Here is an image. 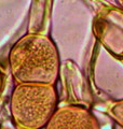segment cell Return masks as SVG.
Returning a JSON list of instances; mask_svg holds the SVG:
<instances>
[{
    "instance_id": "4",
    "label": "cell",
    "mask_w": 123,
    "mask_h": 129,
    "mask_svg": "<svg viewBox=\"0 0 123 129\" xmlns=\"http://www.w3.org/2000/svg\"><path fill=\"white\" fill-rule=\"evenodd\" d=\"M44 129H100V125L89 107L71 103L57 108Z\"/></svg>"
},
{
    "instance_id": "5",
    "label": "cell",
    "mask_w": 123,
    "mask_h": 129,
    "mask_svg": "<svg viewBox=\"0 0 123 129\" xmlns=\"http://www.w3.org/2000/svg\"><path fill=\"white\" fill-rule=\"evenodd\" d=\"M51 7L52 0H31L27 32L47 34L50 24Z\"/></svg>"
},
{
    "instance_id": "1",
    "label": "cell",
    "mask_w": 123,
    "mask_h": 129,
    "mask_svg": "<svg viewBox=\"0 0 123 129\" xmlns=\"http://www.w3.org/2000/svg\"><path fill=\"white\" fill-rule=\"evenodd\" d=\"M8 62L16 83L55 85L60 72L58 50L47 34L20 37L12 45Z\"/></svg>"
},
{
    "instance_id": "2",
    "label": "cell",
    "mask_w": 123,
    "mask_h": 129,
    "mask_svg": "<svg viewBox=\"0 0 123 129\" xmlns=\"http://www.w3.org/2000/svg\"><path fill=\"white\" fill-rule=\"evenodd\" d=\"M55 85L16 83L10 97V113L16 129H44L56 111Z\"/></svg>"
},
{
    "instance_id": "7",
    "label": "cell",
    "mask_w": 123,
    "mask_h": 129,
    "mask_svg": "<svg viewBox=\"0 0 123 129\" xmlns=\"http://www.w3.org/2000/svg\"><path fill=\"white\" fill-rule=\"evenodd\" d=\"M5 86H6V76L3 71L0 69V98H1L3 90H5Z\"/></svg>"
},
{
    "instance_id": "8",
    "label": "cell",
    "mask_w": 123,
    "mask_h": 129,
    "mask_svg": "<svg viewBox=\"0 0 123 129\" xmlns=\"http://www.w3.org/2000/svg\"><path fill=\"white\" fill-rule=\"evenodd\" d=\"M114 2H116V6L118 8H120L121 10H123V0H114Z\"/></svg>"
},
{
    "instance_id": "6",
    "label": "cell",
    "mask_w": 123,
    "mask_h": 129,
    "mask_svg": "<svg viewBox=\"0 0 123 129\" xmlns=\"http://www.w3.org/2000/svg\"><path fill=\"white\" fill-rule=\"evenodd\" d=\"M109 116L123 128V98L113 101L107 109Z\"/></svg>"
},
{
    "instance_id": "3",
    "label": "cell",
    "mask_w": 123,
    "mask_h": 129,
    "mask_svg": "<svg viewBox=\"0 0 123 129\" xmlns=\"http://www.w3.org/2000/svg\"><path fill=\"white\" fill-rule=\"evenodd\" d=\"M93 32L108 53L123 58V10L117 6L104 7L94 19Z\"/></svg>"
}]
</instances>
